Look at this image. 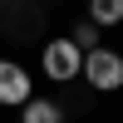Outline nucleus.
I'll return each instance as SVG.
<instances>
[{
    "instance_id": "nucleus-1",
    "label": "nucleus",
    "mask_w": 123,
    "mask_h": 123,
    "mask_svg": "<svg viewBox=\"0 0 123 123\" xmlns=\"http://www.w3.org/2000/svg\"><path fill=\"white\" fill-rule=\"evenodd\" d=\"M79 79L89 84V94H123V49H113V44L84 49Z\"/></svg>"
},
{
    "instance_id": "nucleus-2",
    "label": "nucleus",
    "mask_w": 123,
    "mask_h": 123,
    "mask_svg": "<svg viewBox=\"0 0 123 123\" xmlns=\"http://www.w3.org/2000/svg\"><path fill=\"white\" fill-rule=\"evenodd\" d=\"M79 69H84V49H79L69 35L44 39V49H39V74H44L49 84H74Z\"/></svg>"
},
{
    "instance_id": "nucleus-3",
    "label": "nucleus",
    "mask_w": 123,
    "mask_h": 123,
    "mask_svg": "<svg viewBox=\"0 0 123 123\" xmlns=\"http://www.w3.org/2000/svg\"><path fill=\"white\" fill-rule=\"evenodd\" d=\"M30 94H35V74H30L20 59L0 54V108H20Z\"/></svg>"
},
{
    "instance_id": "nucleus-4",
    "label": "nucleus",
    "mask_w": 123,
    "mask_h": 123,
    "mask_svg": "<svg viewBox=\"0 0 123 123\" xmlns=\"http://www.w3.org/2000/svg\"><path fill=\"white\" fill-rule=\"evenodd\" d=\"M20 123H69V113H64V104H59V98H49V94H30L25 104H20Z\"/></svg>"
},
{
    "instance_id": "nucleus-5",
    "label": "nucleus",
    "mask_w": 123,
    "mask_h": 123,
    "mask_svg": "<svg viewBox=\"0 0 123 123\" xmlns=\"http://www.w3.org/2000/svg\"><path fill=\"white\" fill-rule=\"evenodd\" d=\"M84 15L94 20L98 30H118V25H123V0H89Z\"/></svg>"
},
{
    "instance_id": "nucleus-6",
    "label": "nucleus",
    "mask_w": 123,
    "mask_h": 123,
    "mask_svg": "<svg viewBox=\"0 0 123 123\" xmlns=\"http://www.w3.org/2000/svg\"><path fill=\"white\" fill-rule=\"evenodd\" d=\"M69 39H74V44H79V49H94V44H104V30H98V25H94V20H89V15H84V20H79V25H74V30H69Z\"/></svg>"
},
{
    "instance_id": "nucleus-7",
    "label": "nucleus",
    "mask_w": 123,
    "mask_h": 123,
    "mask_svg": "<svg viewBox=\"0 0 123 123\" xmlns=\"http://www.w3.org/2000/svg\"><path fill=\"white\" fill-rule=\"evenodd\" d=\"M0 5H10V0H0Z\"/></svg>"
}]
</instances>
